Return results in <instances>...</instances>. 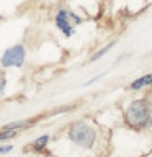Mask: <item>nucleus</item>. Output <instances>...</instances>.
Instances as JSON below:
<instances>
[{"label": "nucleus", "instance_id": "1", "mask_svg": "<svg viewBox=\"0 0 152 157\" xmlns=\"http://www.w3.org/2000/svg\"><path fill=\"white\" fill-rule=\"evenodd\" d=\"M126 121L129 126L141 129L152 121V106L147 101H134L126 111Z\"/></svg>", "mask_w": 152, "mask_h": 157}, {"label": "nucleus", "instance_id": "2", "mask_svg": "<svg viewBox=\"0 0 152 157\" xmlns=\"http://www.w3.org/2000/svg\"><path fill=\"white\" fill-rule=\"evenodd\" d=\"M70 139L82 147H92L95 141V131L87 123H77L70 128Z\"/></svg>", "mask_w": 152, "mask_h": 157}, {"label": "nucleus", "instance_id": "3", "mask_svg": "<svg viewBox=\"0 0 152 157\" xmlns=\"http://www.w3.org/2000/svg\"><path fill=\"white\" fill-rule=\"evenodd\" d=\"M74 23H80V18L72 15L67 10H61L56 17V25L66 36H72L74 33Z\"/></svg>", "mask_w": 152, "mask_h": 157}, {"label": "nucleus", "instance_id": "4", "mask_svg": "<svg viewBox=\"0 0 152 157\" xmlns=\"http://www.w3.org/2000/svg\"><path fill=\"white\" fill-rule=\"evenodd\" d=\"M23 61H25V48L20 46V44L7 49L3 54V57H2V64L5 67H12V66L21 67Z\"/></svg>", "mask_w": 152, "mask_h": 157}, {"label": "nucleus", "instance_id": "5", "mask_svg": "<svg viewBox=\"0 0 152 157\" xmlns=\"http://www.w3.org/2000/svg\"><path fill=\"white\" fill-rule=\"evenodd\" d=\"M149 83H152V74H149V75H144V77H141V78H137L136 82H132V88H141V87H144V85H149Z\"/></svg>", "mask_w": 152, "mask_h": 157}, {"label": "nucleus", "instance_id": "6", "mask_svg": "<svg viewBox=\"0 0 152 157\" xmlns=\"http://www.w3.org/2000/svg\"><path fill=\"white\" fill-rule=\"evenodd\" d=\"M46 142H48V136H41L39 139H36V142H34V149H43L44 146H46Z\"/></svg>", "mask_w": 152, "mask_h": 157}, {"label": "nucleus", "instance_id": "7", "mask_svg": "<svg viewBox=\"0 0 152 157\" xmlns=\"http://www.w3.org/2000/svg\"><path fill=\"white\" fill-rule=\"evenodd\" d=\"M111 46H113V43H111V44H108V46H105L103 49H100V51H98V52H97V54H95V56H93L92 59H93V61H97V59H98V57H101L103 54H105V52H106V51H108V49H110Z\"/></svg>", "mask_w": 152, "mask_h": 157}, {"label": "nucleus", "instance_id": "8", "mask_svg": "<svg viewBox=\"0 0 152 157\" xmlns=\"http://www.w3.org/2000/svg\"><path fill=\"white\" fill-rule=\"evenodd\" d=\"M3 88H5V75H3V72L0 71V95L3 93Z\"/></svg>", "mask_w": 152, "mask_h": 157}, {"label": "nucleus", "instance_id": "9", "mask_svg": "<svg viewBox=\"0 0 152 157\" xmlns=\"http://www.w3.org/2000/svg\"><path fill=\"white\" fill-rule=\"evenodd\" d=\"M12 151V146H5V147H0V154H5V152H10Z\"/></svg>", "mask_w": 152, "mask_h": 157}]
</instances>
